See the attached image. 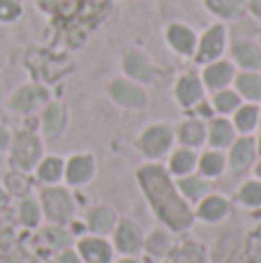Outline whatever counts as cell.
I'll return each mask as SVG.
<instances>
[{
    "mask_svg": "<svg viewBox=\"0 0 261 263\" xmlns=\"http://www.w3.org/2000/svg\"><path fill=\"white\" fill-rule=\"evenodd\" d=\"M139 180H141L148 199L153 201V205L157 208V213H160V217L164 219V222H169L174 229L190 227L192 213H190V208L180 201L174 185L169 182V176H166L160 166H143L141 171H139Z\"/></svg>",
    "mask_w": 261,
    "mask_h": 263,
    "instance_id": "1",
    "label": "cell"
},
{
    "mask_svg": "<svg viewBox=\"0 0 261 263\" xmlns=\"http://www.w3.org/2000/svg\"><path fill=\"white\" fill-rule=\"evenodd\" d=\"M40 153H42V143L37 141V136L23 132V134H18L16 143H14V164L21 168H32Z\"/></svg>",
    "mask_w": 261,
    "mask_h": 263,
    "instance_id": "2",
    "label": "cell"
},
{
    "mask_svg": "<svg viewBox=\"0 0 261 263\" xmlns=\"http://www.w3.org/2000/svg\"><path fill=\"white\" fill-rule=\"evenodd\" d=\"M225 42H227V32L222 26H213L211 30H206V35L199 42V60H215L217 55L225 51Z\"/></svg>",
    "mask_w": 261,
    "mask_h": 263,
    "instance_id": "3",
    "label": "cell"
},
{
    "mask_svg": "<svg viewBox=\"0 0 261 263\" xmlns=\"http://www.w3.org/2000/svg\"><path fill=\"white\" fill-rule=\"evenodd\" d=\"M44 208L51 219H67L72 215V201L63 190H46L44 192Z\"/></svg>",
    "mask_w": 261,
    "mask_h": 263,
    "instance_id": "4",
    "label": "cell"
},
{
    "mask_svg": "<svg viewBox=\"0 0 261 263\" xmlns=\"http://www.w3.org/2000/svg\"><path fill=\"white\" fill-rule=\"evenodd\" d=\"M166 42L183 55H190L194 51V46H197L194 32L188 26H180V23H174V26L166 28Z\"/></svg>",
    "mask_w": 261,
    "mask_h": 263,
    "instance_id": "5",
    "label": "cell"
},
{
    "mask_svg": "<svg viewBox=\"0 0 261 263\" xmlns=\"http://www.w3.org/2000/svg\"><path fill=\"white\" fill-rule=\"evenodd\" d=\"M109 92L116 102H120V104H125V106H143L146 104L143 90L137 86H132V83H127V81H114L109 86Z\"/></svg>",
    "mask_w": 261,
    "mask_h": 263,
    "instance_id": "6",
    "label": "cell"
},
{
    "mask_svg": "<svg viewBox=\"0 0 261 263\" xmlns=\"http://www.w3.org/2000/svg\"><path fill=\"white\" fill-rule=\"evenodd\" d=\"M169 143H171V129L164 127V125H155V127H151L141 139L143 150H146L148 155H153V157L164 153V150L169 148Z\"/></svg>",
    "mask_w": 261,
    "mask_h": 263,
    "instance_id": "7",
    "label": "cell"
},
{
    "mask_svg": "<svg viewBox=\"0 0 261 263\" xmlns=\"http://www.w3.org/2000/svg\"><path fill=\"white\" fill-rule=\"evenodd\" d=\"M231 79H234V67H231L229 63H213V65H208L206 72H203V81L211 88L227 86Z\"/></svg>",
    "mask_w": 261,
    "mask_h": 263,
    "instance_id": "8",
    "label": "cell"
},
{
    "mask_svg": "<svg viewBox=\"0 0 261 263\" xmlns=\"http://www.w3.org/2000/svg\"><path fill=\"white\" fill-rule=\"evenodd\" d=\"M125 72L132 79H139V81H151L153 79V69H151V65H148L146 55L137 53V51L125 55Z\"/></svg>",
    "mask_w": 261,
    "mask_h": 263,
    "instance_id": "9",
    "label": "cell"
},
{
    "mask_svg": "<svg viewBox=\"0 0 261 263\" xmlns=\"http://www.w3.org/2000/svg\"><path fill=\"white\" fill-rule=\"evenodd\" d=\"M81 254L90 263H106L111 259L109 245H106L104 240H97V238H86V240H81Z\"/></svg>",
    "mask_w": 261,
    "mask_h": 263,
    "instance_id": "10",
    "label": "cell"
},
{
    "mask_svg": "<svg viewBox=\"0 0 261 263\" xmlns=\"http://www.w3.org/2000/svg\"><path fill=\"white\" fill-rule=\"evenodd\" d=\"M92 176V159L81 155V157L69 159L67 164V180L72 185H79V182H86L88 178Z\"/></svg>",
    "mask_w": 261,
    "mask_h": 263,
    "instance_id": "11",
    "label": "cell"
},
{
    "mask_svg": "<svg viewBox=\"0 0 261 263\" xmlns=\"http://www.w3.org/2000/svg\"><path fill=\"white\" fill-rule=\"evenodd\" d=\"M44 97H46V92L42 90V88L28 86V88H21V90L12 97V106L16 111H30L32 106H35L40 100H44Z\"/></svg>",
    "mask_w": 261,
    "mask_h": 263,
    "instance_id": "12",
    "label": "cell"
},
{
    "mask_svg": "<svg viewBox=\"0 0 261 263\" xmlns=\"http://www.w3.org/2000/svg\"><path fill=\"white\" fill-rule=\"evenodd\" d=\"M206 5L222 18H236L245 12V0H206Z\"/></svg>",
    "mask_w": 261,
    "mask_h": 263,
    "instance_id": "13",
    "label": "cell"
},
{
    "mask_svg": "<svg viewBox=\"0 0 261 263\" xmlns=\"http://www.w3.org/2000/svg\"><path fill=\"white\" fill-rule=\"evenodd\" d=\"M234 55L243 67H261V49L252 42H243V44L234 46Z\"/></svg>",
    "mask_w": 261,
    "mask_h": 263,
    "instance_id": "14",
    "label": "cell"
},
{
    "mask_svg": "<svg viewBox=\"0 0 261 263\" xmlns=\"http://www.w3.org/2000/svg\"><path fill=\"white\" fill-rule=\"evenodd\" d=\"M176 95H178L180 104H194L201 97V83L194 77H183L176 86Z\"/></svg>",
    "mask_w": 261,
    "mask_h": 263,
    "instance_id": "15",
    "label": "cell"
},
{
    "mask_svg": "<svg viewBox=\"0 0 261 263\" xmlns=\"http://www.w3.org/2000/svg\"><path fill=\"white\" fill-rule=\"evenodd\" d=\"M116 245H118L120 252H134L139 245H141L139 231L129 222H123L118 229V236H116Z\"/></svg>",
    "mask_w": 261,
    "mask_h": 263,
    "instance_id": "16",
    "label": "cell"
},
{
    "mask_svg": "<svg viewBox=\"0 0 261 263\" xmlns=\"http://www.w3.org/2000/svg\"><path fill=\"white\" fill-rule=\"evenodd\" d=\"M254 157V145L250 139H243L238 141V143L234 145V153H231V166L236 168V171H240V168H245L250 162H252Z\"/></svg>",
    "mask_w": 261,
    "mask_h": 263,
    "instance_id": "17",
    "label": "cell"
},
{
    "mask_svg": "<svg viewBox=\"0 0 261 263\" xmlns=\"http://www.w3.org/2000/svg\"><path fill=\"white\" fill-rule=\"evenodd\" d=\"M236 86L250 100H261V77H257V74H240L236 79Z\"/></svg>",
    "mask_w": 261,
    "mask_h": 263,
    "instance_id": "18",
    "label": "cell"
},
{
    "mask_svg": "<svg viewBox=\"0 0 261 263\" xmlns=\"http://www.w3.org/2000/svg\"><path fill=\"white\" fill-rule=\"evenodd\" d=\"M225 213H227V201L220 199V196H211V199H206L201 203V208H199V215H201L203 219H208V222L225 217Z\"/></svg>",
    "mask_w": 261,
    "mask_h": 263,
    "instance_id": "19",
    "label": "cell"
},
{
    "mask_svg": "<svg viewBox=\"0 0 261 263\" xmlns=\"http://www.w3.org/2000/svg\"><path fill=\"white\" fill-rule=\"evenodd\" d=\"M114 227V213H111L109 208H97L90 213V229H95V231H109V229Z\"/></svg>",
    "mask_w": 261,
    "mask_h": 263,
    "instance_id": "20",
    "label": "cell"
},
{
    "mask_svg": "<svg viewBox=\"0 0 261 263\" xmlns=\"http://www.w3.org/2000/svg\"><path fill=\"white\" fill-rule=\"evenodd\" d=\"M180 141L188 145H197L203 141V127L201 123H197V120H190V123H185L183 127H180Z\"/></svg>",
    "mask_w": 261,
    "mask_h": 263,
    "instance_id": "21",
    "label": "cell"
},
{
    "mask_svg": "<svg viewBox=\"0 0 261 263\" xmlns=\"http://www.w3.org/2000/svg\"><path fill=\"white\" fill-rule=\"evenodd\" d=\"M231 139H234V129H231V125L227 123V120H217V123L213 125L211 141L215 145H227V143H231Z\"/></svg>",
    "mask_w": 261,
    "mask_h": 263,
    "instance_id": "22",
    "label": "cell"
},
{
    "mask_svg": "<svg viewBox=\"0 0 261 263\" xmlns=\"http://www.w3.org/2000/svg\"><path fill=\"white\" fill-rule=\"evenodd\" d=\"M60 173H63V162H60L58 157H49V159L42 162V166H40V178L42 180H49V182L58 180Z\"/></svg>",
    "mask_w": 261,
    "mask_h": 263,
    "instance_id": "23",
    "label": "cell"
},
{
    "mask_svg": "<svg viewBox=\"0 0 261 263\" xmlns=\"http://www.w3.org/2000/svg\"><path fill=\"white\" fill-rule=\"evenodd\" d=\"M60 125H63V109H60L58 104H51L49 109H46V114H44L46 134H55V132L60 129Z\"/></svg>",
    "mask_w": 261,
    "mask_h": 263,
    "instance_id": "24",
    "label": "cell"
},
{
    "mask_svg": "<svg viewBox=\"0 0 261 263\" xmlns=\"http://www.w3.org/2000/svg\"><path fill=\"white\" fill-rule=\"evenodd\" d=\"M194 166V153L190 150H178L171 159V171L174 173H185V171H192Z\"/></svg>",
    "mask_w": 261,
    "mask_h": 263,
    "instance_id": "25",
    "label": "cell"
},
{
    "mask_svg": "<svg viewBox=\"0 0 261 263\" xmlns=\"http://www.w3.org/2000/svg\"><path fill=\"white\" fill-rule=\"evenodd\" d=\"M257 116H259V111L254 109V106H243V109H238V114H236V127L243 132L252 129L254 125H257Z\"/></svg>",
    "mask_w": 261,
    "mask_h": 263,
    "instance_id": "26",
    "label": "cell"
},
{
    "mask_svg": "<svg viewBox=\"0 0 261 263\" xmlns=\"http://www.w3.org/2000/svg\"><path fill=\"white\" fill-rule=\"evenodd\" d=\"M222 166H225V159H222V155H217V153L203 155L201 168H203V173H206V176H217V173L222 171Z\"/></svg>",
    "mask_w": 261,
    "mask_h": 263,
    "instance_id": "27",
    "label": "cell"
},
{
    "mask_svg": "<svg viewBox=\"0 0 261 263\" xmlns=\"http://www.w3.org/2000/svg\"><path fill=\"white\" fill-rule=\"evenodd\" d=\"M215 106L217 111H222V114H229V111H234L236 106H238V97H236V92H217L215 95Z\"/></svg>",
    "mask_w": 261,
    "mask_h": 263,
    "instance_id": "28",
    "label": "cell"
},
{
    "mask_svg": "<svg viewBox=\"0 0 261 263\" xmlns=\"http://www.w3.org/2000/svg\"><path fill=\"white\" fill-rule=\"evenodd\" d=\"M169 250V236L164 231H155L151 238H148V252L153 254H164Z\"/></svg>",
    "mask_w": 261,
    "mask_h": 263,
    "instance_id": "29",
    "label": "cell"
},
{
    "mask_svg": "<svg viewBox=\"0 0 261 263\" xmlns=\"http://www.w3.org/2000/svg\"><path fill=\"white\" fill-rule=\"evenodd\" d=\"M240 199H243L248 205L261 203V182H248V185L240 190Z\"/></svg>",
    "mask_w": 261,
    "mask_h": 263,
    "instance_id": "30",
    "label": "cell"
},
{
    "mask_svg": "<svg viewBox=\"0 0 261 263\" xmlns=\"http://www.w3.org/2000/svg\"><path fill=\"white\" fill-rule=\"evenodd\" d=\"M180 187H183V192L190 196V199H199V196L208 190V187L203 185L199 178H185V180L180 182Z\"/></svg>",
    "mask_w": 261,
    "mask_h": 263,
    "instance_id": "31",
    "label": "cell"
},
{
    "mask_svg": "<svg viewBox=\"0 0 261 263\" xmlns=\"http://www.w3.org/2000/svg\"><path fill=\"white\" fill-rule=\"evenodd\" d=\"M37 219H40V208L35 205V201H26L21 205V222L28 227H35Z\"/></svg>",
    "mask_w": 261,
    "mask_h": 263,
    "instance_id": "32",
    "label": "cell"
},
{
    "mask_svg": "<svg viewBox=\"0 0 261 263\" xmlns=\"http://www.w3.org/2000/svg\"><path fill=\"white\" fill-rule=\"evenodd\" d=\"M176 263H203V252L199 247L190 245L185 250H180V254L176 256Z\"/></svg>",
    "mask_w": 261,
    "mask_h": 263,
    "instance_id": "33",
    "label": "cell"
},
{
    "mask_svg": "<svg viewBox=\"0 0 261 263\" xmlns=\"http://www.w3.org/2000/svg\"><path fill=\"white\" fill-rule=\"evenodd\" d=\"M21 14V7L14 0H0V18L3 21H14Z\"/></svg>",
    "mask_w": 261,
    "mask_h": 263,
    "instance_id": "34",
    "label": "cell"
},
{
    "mask_svg": "<svg viewBox=\"0 0 261 263\" xmlns=\"http://www.w3.org/2000/svg\"><path fill=\"white\" fill-rule=\"evenodd\" d=\"M77 0H42V5H44L46 9H65L67 5H74Z\"/></svg>",
    "mask_w": 261,
    "mask_h": 263,
    "instance_id": "35",
    "label": "cell"
},
{
    "mask_svg": "<svg viewBox=\"0 0 261 263\" xmlns=\"http://www.w3.org/2000/svg\"><path fill=\"white\" fill-rule=\"evenodd\" d=\"M60 263H79L77 254H72V252H65L63 256H60Z\"/></svg>",
    "mask_w": 261,
    "mask_h": 263,
    "instance_id": "36",
    "label": "cell"
},
{
    "mask_svg": "<svg viewBox=\"0 0 261 263\" xmlns=\"http://www.w3.org/2000/svg\"><path fill=\"white\" fill-rule=\"evenodd\" d=\"M250 7H252V12L261 16V0H250Z\"/></svg>",
    "mask_w": 261,
    "mask_h": 263,
    "instance_id": "37",
    "label": "cell"
},
{
    "mask_svg": "<svg viewBox=\"0 0 261 263\" xmlns=\"http://www.w3.org/2000/svg\"><path fill=\"white\" fill-rule=\"evenodd\" d=\"M5 145H7V132L0 129V148H5Z\"/></svg>",
    "mask_w": 261,
    "mask_h": 263,
    "instance_id": "38",
    "label": "cell"
},
{
    "mask_svg": "<svg viewBox=\"0 0 261 263\" xmlns=\"http://www.w3.org/2000/svg\"><path fill=\"white\" fill-rule=\"evenodd\" d=\"M5 203V194H3V190H0V205Z\"/></svg>",
    "mask_w": 261,
    "mask_h": 263,
    "instance_id": "39",
    "label": "cell"
},
{
    "mask_svg": "<svg viewBox=\"0 0 261 263\" xmlns=\"http://www.w3.org/2000/svg\"><path fill=\"white\" fill-rule=\"evenodd\" d=\"M257 173H259V178H261V164H259V166H257Z\"/></svg>",
    "mask_w": 261,
    "mask_h": 263,
    "instance_id": "40",
    "label": "cell"
},
{
    "mask_svg": "<svg viewBox=\"0 0 261 263\" xmlns=\"http://www.w3.org/2000/svg\"><path fill=\"white\" fill-rule=\"evenodd\" d=\"M123 263H137V261H123Z\"/></svg>",
    "mask_w": 261,
    "mask_h": 263,
    "instance_id": "41",
    "label": "cell"
},
{
    "mask_svg": "<svg viewBox=\"0 0 261 263\" xmlns=\"http://www.w3.org/2000/svg\"><path fill=\"white\" fill-rule=\"evenodd\" d=\"M259 148H261V143H259Z\"/></svg>",
    "mask_w": 261,
    "mask_h": 263,
    "instance_id": "42",
    "label": "cell"
}]
</instances>
